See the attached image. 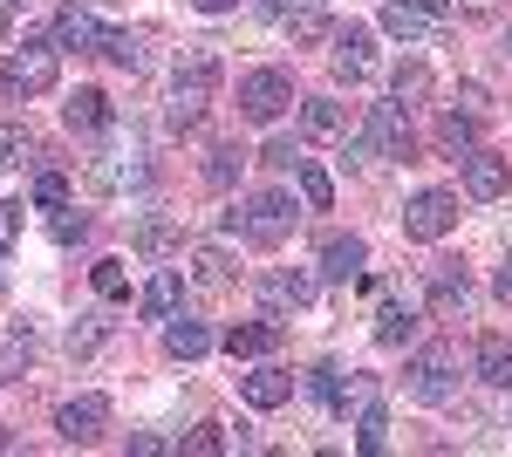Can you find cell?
<instances>
[{
  "label": "cell",
  "instance_id": "6da1fadb",
  "mask_svg": "<svg viewBox=\"0 0 512 457\" xmlns=\"http://www.w3.org/2000/svg\"><path fill=\"white\" fill-rule=\"evenodd\" d=\"M212 89H219V62H212V55H192V62L178 69V82H171V123L192 130L198 116H205V103H212Z\"/></svg>",
  "mask_w": 512,
  "mask_h": 457
},
{
  "label": "cell",
  "instance_id": "7a4b0ae2",
  "mask_svg": "<svg viewBox=\"0 0 512 457\" xmlns=\"http://www.w3.org/2000/svg\"><path fill=\"white\" fill-rule=\"evenodd\" d=\"M403 382H410V396H417V403L444 410V403L458 396V355H451V348H424V355L403 369Z\"/></svg>",
  "mask_w": 512,
  "mask_h": 457
},
{
  "label": "cell",
  "instance_id": "3957f363",
  "mask_svg": "<svg viewBox=\"0 0 512 457\" xmlns=\"http://www.w3.org/2000/svg\"><path fill=\"white\" fill-rule=\"evenodd\" d=\"M0 89L7 96H48L55 89V48H14L0 62Z\"/></svg>",
  "mask_w": 512,
  "mask_h": 457
},
{
  "label": "cell",
  "instance_id": "277c9868",
  "mask_svg": "<svg viewBox=\"0 0 512 457\" xmlns=\"http://www.w3.org/2000/svg\"><path fill=\"white\" fill-rule=\"evenodd\" d=\"M287 103H294V82L280 76V69H253V76L239 82V116L246 123H274Z\"/></svg>",
  "mask_w": 512,
  "mask_h": 457
},
{
  "label": "cell",
  "instance_id": "5b68a950",
  "mask_svg": "<svg viewBox=\"0 0 512 457\" xmlns=\"http://www.w3.org/2000/svg\"><path fill=\"white\" fill-rule=\"evenodd\" d=\"M239 219H246V232H253L260 246H280V239L294 232L301 212H294V198H287V191H260V198H246V212H239Z\"/></svg>",
  "mask_w": 512,
  "mask_h": 457
},
{
  "label": "cell",
  "instance_id": "8992f818",
  "mask_svg": "<svg viewBox=\"0 0 512 457\" xmlns=\"http://www.w3.org/2000/svg\"><path fill=\"white\" fill-rule=\"evenodd\" d=\"M451 226H458V198H451V191H417V198L403 205V232H410V239H444Z\"/></svg>",
  "mask_w": 512,
  "mask_h": 457
},
{
  "label": "cell",
  "instance_id": "52a82bcc",
  "mask_svg": "<svg viewBox=\"0 0 512 457\" xmlns=\"http://www.w3.org/2000/svg\"><path fill=\"white\" fill-rule=\"evenodd\" d=\"M355 151L403 157V151H410V123H403V110H396V103H376V110H369V130L355 137Z\"/></svg>",
  "mask_w": 512,
  "mask_h": 457
},
{
  "label": "cell",
  "instance_id": "ba28073f",
  "mask_svg": "<svg viewBox=\"0 0 512 457\" xmlns=\"http://www.w3.org/2000/svg\"><path fill=\"white\" fill-rule=\"evenodd\" d=\"M103 423H110V403H103V396H76V403H62V410H55L62 444H96V437H103Z\"/></svg>",
  "mask_w": 512,
  "mask_h": 457
},
{
  "label": "cell",
  "instance_id": "9c48e42d",
  "mask_svg": "<svg viewBox=\"0 0 512 457\" xmlns=\"http://www.w3.org/2000/svg\"><path fill=\"white\" fill-rule=\"evenodd\" d=\"M260 301L267 307H308L315 301V273L308 267H267L260 273Z\"/></svg>",
  "mask_w": 512,
  "mask_h": 457
},
{
  "label": "cell",
  "instance_id": "30bf717a",
  "mask_svg": "<svg viewBox=\"0 0 512 457\" xmlns=\"http://www.w3.org/2000/svg\"><path fill=\"white\" fill-rule=\"evenodd\" d=\"M512 185V164L499 151H465V191L472 198H506Z\"/></svg>",
  "mask_w": 512,
  "mask_h": 457
},
{
  "label": "cell",
  "instance_id": "8fae6325",
  "mask_svg": "<svg viewBox=\"0 0 512 457\" xmlns=\"http://www.w3.org/2000/svg\"><path fill=\"white\" fill-rule=\"evenodd\" d=\"M239 396H246L253 410H280V403L294 396V376H287V369H274V362H260L253 376H239Z\"/></svg>",
  "mask_w": 512,
  "mask_h": 457
},
{
  "label": "cell",
  "instance_id": "7c38bea8",
  "mask_svg": "<svg viewBox=\"0 0 512 457\" xmlns=\"http://www.w3.org/2000/svg\"><path fill=\"white\" fill-rule=\"evenodd\" d=\"M362 260H369V246H362L355 232L321 239V273H328V280H362Z\"/></svg>",
  "mask_w": 512,
  "mask_h": 457
},
{
  "label": "cell",
  "instance_id": "4fadbf2b",
  "mask_svg": "<svg viewBox=\"0 0 512 457\" xmlns=\"http://www.w3.org/2000/svg\"><path fill=\"white\" fill-rule=\"evenodd\" d=\"M62 123H69L76 137H96V130H110V96H103V89H76V96L62 103Z\"/></svg>",
  "mask_w": 512,
  "mask_h": 457
},
{
  "label": "cell",
  "instance_id": "5bb4252c",
  "mask_svg": "<svg viewBox=\"0 0 512 457\" xmlns=\"http://www.w3.org/2000/svg\"><path fill=\"white\" fill-rule=\"evenodd\" d=\"M437 21H444V14L417 7V0H390V7H383V35H396V41H424Z\"/></svg>",
  "mask_w": 512,
  "mask_h": 457
},
{
  "label": "cell",
  "instance_id": "9a60e30c",
  "mask_svg": "<svg viewBox=\"0 0 512 457\" xmlns=\"http://www.w3.org/2000/svg\"><path fill=\"white\" fill-rule=\"evenodd\" d=\"M301 130L321 137V144H342V137H349V110L328 103V96H308V103H301Z\"/></svg>",
  "mask_w": 512,
  "mask_h": 457
},
{
  "label": "cell",
  "instance_id": "2e32d148",
  "mask_svg": "<svg viewBox=\"0 0 512 457\" xmlns=\"http://www.w3.org/2000/svg\"><path fill=\"white\" fill-rule=\"evenodd\" d=\"M96 41H103V28H96V14H89V7H62V14H55V35H48V48H96Z\"/></svg>",
  "mask_w": 512,
  "mask_h": 457
},
{
  "label": "cell",
  "instance_id": "e0dca14e",
  "mask_svg": "<svg viewBox=\"0 0 512 457\" xmlns=\"http://www.w3.org/2000/svg\"><path fill=\"white\" fill-rule=\"evenodd\" d=\"M465 301H472L465 267H458V260H437V267H431V307H437V314H458Z\"/></svg>",
  "mask_w": 512,
  "mask_h": 457
},
{
  "label": "cell",
  "instance_id": "ac0fdd59",
  "mask_svg": "<svg viewBox=\"0 0 512 457\" xmlns=\"http://www.w3.org/2000/svg\"><path fill=\"white\" fill-rule=\"evenodd\" d=\"M205 348H212L205 321H192V314H171V321H164V355H178V362H198Z\"/></svg>",
  "mask_w": 512,
  "mask_h": 457
},
{
  "label": "cell",
  "instance_id": "d6986e66",
  "mask_svg": "<svg viewBox=\"0 0 512 457\" xmlns=\"http://www.w3.org/2000/svg\"><path fill=\"white\" fill-rule=\"evenodd\" d=\"M274 342H280L274 321H233V328H226V355H233V362H253V355H267Z\"/></svg>",
  "mask_w": 512,
  "mask_h": 457
},
{
  "label": "cell",
  "instance_id": "ffe728a7",
  "mask_svg": "<svg viewBox=\"0 0 512 457\" xmlns=\"http://www.w3.org/2000/svg\"><path fill=\"white\" fill-rule=\"evenodd\" d=\"M369 28H362V21H349V28H335V76H362V69H369Z\"/></svg>",
  "mask_w": 512,
  "mask_h": 457
},
{
  "label": "cell",
  "instance_id": "44dd1931",
  "mask_svg": "<svg viewBox=\"0 0 512 457\" xmlns=\"http://www.w3.org/2000/svg\"><path fill=\"white\" fill-rule=\"evenodd\" d=\"M410 335H417V307L410 301H383L376 307V342L383 348H403Z\"/></svg>",
  "mask_w": 512,
  "mask_h": 457
},
{
  "label": "cell",
  "instance_id": "7402d4cb",
  "mask_svg": "<svg viewBox=\"0 0 512 457\" xmlns=\"http://www.w3.org/2000/svg\"><path fill=\"white\" fill-rule=\"evenodd\" d=\"M178 301H185V280H178L171 267L151 273V287H144V314H151V321H171V314H178Z\"/></svg>",
  "mask_w": 512,
  "mask_h": 457
},
{
  "label": "cell",
  "instance_id": "603a6c76",
  "mask_svg": "<svg viewBox=\"0 0 512 457\" xmlns=\"http://www.w3.org/2000/svg\"><path fill=\"white\" fill-rule=\"evenodd\" d=\"M294 178H301V205H308V212H328V205H335V178L321 171L315 157H301V164H294Z\"/></svg>",
  "mask_w": 512,
  "mask_h": 457
},
{
  "label": "cell",
  "instance_id": "cb8c5ba5",
  "mask_svg": "<svg viewBox=\"0 0 512 457\" xmlns=\"http://www.w3.org/2000/svg\"><path fill=\"white\" fill-rule=\"evenodd\" d=\"M280 28H287V41H301V48H315V41H328V35H335V21H328L321 7H294V14H287Z\"/></svg>",
  "mask_w": 512,
  "mask_h": 457
},
{
  "label": "cell",
  "instance_id": "d4e9b609",
  "mask_svg": "<svg viewBox=\"0 0 512 457\" xmlns=\"http://www.w3.org/2000/svg\"><path fill=\"white\" fill-rule=\"evenodd\" d=\"M178 246H185V232L171 226V219H151V226H137V253H144V260H171Z\"/></svg>",
  "mask_w": 512,
  "mask_h": 457
},
{
  "label": "cell",
  "instance_id": "484cf974",
  "mask_svg": "<svg viewBox=\"0 0 512 457\" xmlns=\"http://www.w3.org/2000/svg\"><path fill=\"white\" fill-rule=\"evenodd\" d=\"M478 382L512 389V342H485V348H478Z\"/></svg>",
  "mask_w": 512,
  "mask_h": 457
},
{
  "label": "cell",
  "instance_id": "4316f807",
  "mask_svg": "<svg viewBox=\"0 0 512 457\" xmlns=\"http://www.w3.org/2000/svg\"><path fill=\"white\" fill-rule=\"evenodd\" d=\"M28 362H35V348H28V328H14V335L0 342V382H21V376H28Z\"/></svg>",
  "mask_w": 512,
  "mask_h": 457
},
{
  "label": "cell",
  "instance_id": "83f0119b",
  "mask_svg": "<svg viewBox=\"0 0 512 457\" xmlns=\"http://www.w3.org/2000/svg\"><path fill=\"white\" fill-rule=\"evenodd\" d=\"M192 273H198V287H226V280H233V260H226L219 246H198V253H192Z\"/></svg>",
  "mask_w": 512,
  "mask_h": 457
},
{
  "label": "cell",
  "instance_id": "f1b7e54d",
  "mask_svg": "<svg viewBox=\"0 0 512 457\" xmlns=\"http://www.w3.org/2000/svg\"><path fill=\"white\" fill-rule=\"evenodd\" d=\"M96 55H110L117 69H137V62H144V48H137V35H123V28H103V41H96Z\"/></svg>",
  "mask_w": 512,
  "mask_h": 457
},
{
  "label": "cell",
  "instance_id": "f546056e",
  "mask_svg": "<svg viewBox=\"0 0 512 457\" xmlns=\"http://www.w3.org/2000/svg\"><path fill=\"white\" fill-rule=\"evenodd\" d=\"M308 389H315L328 410H349V403H342V369H335V362H315V369H308Z\"/></svg>",
  "mask_w": 512,
  "mask_h": 457
},
{
  "label": "cell",
  "instance_id": "4dcf8cb0",
  "mask_svg": "<svg viewBox=\"0 0 512 457\" xmlns=\"http://www.w3.org/2000/svg\"><path fill=\"white\" fill-rule=\"evenodd\" d=\"M178 451H192V457H212V451H226V423H192Z\"/></svg>",
  "mask_w": 512,
  "mask_h": 457
},
{
  "label": "cell",
  "instance_id": "1f68e13d",
  "mask_svg": "<svg viewBox=\"0 0 512 457\" xmlns=\"http://www.w3.org/2000/svg\"><path fill=\"white\" fill-rule=\"evenodd\" d=\"M355 444H362V451H383V444H390V417H383V410H362V423H355Z\"/></svg>",
  "mask_w": 512,
  "mask_h": 457
},
{
  "label": "cell",
  "instance_id": "d6a6232c",
  "mask_svg": "<svg viewBox=\"0 0 512 457\" xmlns=\"http://www.w3.org/2000/svg\"><path fill=\"white\" fill-rule=\"evenodd\" d=\"M424 96H431V76H424L417 62H403V69H396V103H424Z\"/></svg>",
  "mask_w": 512,
  "mask_h": 457
},
{
  "label": "cell",
  "instance_id": "836d02e7",
  "mask_svg": "<svg viewBox=\"0 0 512 457\" xmlns=\"http://www.w3.org/2000/svg\"><path fill=\"white\" fill-rule=\"evenodd\" d=\"M96 342H103V314H76V328H69V355H89Z\"/></svg>",
  "mask_w": 512,
  "mask_h": 457
},
{
  "label": "cell",
  "instance_id": "e575fe53",
  "mask_svg": "<svg viewBox=\"0 0 512 457\" xmlns=\"http://www.w3.org/2000/svg\"><path fill=\"white\" fill-rule=\"evenodd\" d=\"M437 137H444V151H478V137H472V116H444V130H437Z\"/></svg>",
  "mask_w": 512,
  "mask_h": 457
},
{
  "label": "cell",
  "instance_id": "d590c367",
  "mask_svg": "<svg viewBox=\"0 0 512 457\" xmlns=\"http://www.w3.org/2000/svg\"><path fill=\"white\" fill-rule=\"evenodd\" d=\"M205 178H212V185L226 191V185H233V178H239V151H226V144H219V151L205 157Z\"/></svg>",
  "mask_w": 512,
  "mask_h": 457
},
{
  "label": "cell",
  "instance_id": "8d00e7d4",
  "mask_svg": "<svg viewBox=\"0 0 512 457\" xmlns=\"http://www.w3.org/2000/svg\"><path fill=\"white\" fill-rule=\"evenodd\" d=\"M28 157V137H21V123H0V171H14Z\"/></svg>",
  "mask_w": 512,
  "mask_h": 457
},
{
  "label": "cell",
  "instance_id": "74e56055",
  "mask_svg": "<svg viewBox=\"0 0 512 457\" xmlns=\"http://www.w3.org/2000/svg\"><path fill=\"white\" fill-rule=\"evenodd\" d=\"M35 205H69V178H62V171H41L35 178Z\"/></svg>",
  "mask_w": 512,
  "mask_h": 457
},
{
  "label": "cell",
  "instance_id": "f35d334b",
  "mask_svg": "<svg viewBox=\"0 0 512 457\" xmlns=\"http://www.w3.org/2000/svg\"><path fill=\"white\" fill-rule=\"evenodd\" d=\"M89 280H96V294H123V260H96Z\"/></svg>",
  "mask_w": 512,
  "mask_h": 457
},
{
  "label": "cell",
  "instance_id": "ab89813d",
  "mask_svg": "<svg viewBox=\"0 0 512 457\" xmlns=\"http://www.w3.org/2000/svg\"><path fill=\"white\" fill-rule=\"evenodd\" d=\"M14 239H21V198L0 205V246H14Z\"/></svg>",
  "mask_w": 512,
  "mask_h": 457
},
{
  "label": "cell",
  "instance_id": "60d3db41",
  "mask_svg": "<svg viewBox=\"0 0 512 457\" xmlns=\"http://www.w3.org/2000/svg\"><path fill=\"white\" fill-rule=\"evenodd\" d=\"M82 232H89V219H82V212H62V219H55V239H62V246H76Z\"/></svg>",
  "mask_w": 512,
  "mask_h": 457
},
{
  "label": "cell",
  "instance_id": "b9f144b4",
  "mask_svg": "<svg viewBox=\"0 0 512 457\" xmlns=\"http://www.w3.org/2000/svg\"><path fill=\"white\" fill-rule=\"evenodd\" d=\"M267 164H280V171H287V164H301V144H287V137H274V144H267Z\"/></svg>",
  "mask_w": 512,
  "mask_h": 457
},
{
  "label": "cell",
  "instance_id": "7bdbcfd3",
  "mask_svg": "<svg viewBox=\"0 0 512 457\" xmlns=\"http://www.w3.org/2000/svg\"><path fill=\"white\" fill-rule=\"evenodd\" d=\"M253 7H260L267 21H287V14H294V0H253Z\"/></svg>",
  "mask_w": 512,
  "mask_h": 457
},
{
  "label": "cell",
  "instance_id": "ee69618b",
  "mask_svg": "<svg viewBox=\"0 0 512 457\" xmlns=\"http://www.w3.org/2000/svg\"><path fill=\"white\" fill-rule=\"evenodd\" d=\"M198 14H226V7H239V0H192Z\"/></svg>",
  "mask_w": 512,
  "mask_h": 457
},
{
  "label": "cell",
  "instance_id": "f6af8a7d",
  "mask_svg": "<svg viewBox=\"0 0 512 457\" xmlns=\"http://www.w3.org/2000/svg\"><path fill=\"white\" fill-rule=\"evenodd\" d=\"M499 301H512V267H506V273H499Z\"/></svg>",
  "mask_w": 512,
  "mask_h": 457
},
{
  "label": "cell",
  "instance_id": "bcb514c9",
  "mask_svg": "<svg viewBox=\"0 0 512 457\" xmlns=\"http://www.w3.org/2000/svg\"><path fill=\"white\" fill-rule=\"evenodd\" d=\"M417 7H431V14H444V7H451V0H417Z\"/></svg>",
  "mask_w": 512,
  "mask_h": 457
},
{
  "label": "cell",
  "instance_id": "7dc6e473",
  "mask_svg": "<svg viewBox=\"0 0 512 457\" xmlns=\"http://www.w3.org/2000/svg\"><path fill=\"white\" fill-rule=\"evenodd\" d=\"M506 55H512V28H506Z\"/></svg>",
  "mask_w": 512,
  "mask_h": 457
}]
</instances>
